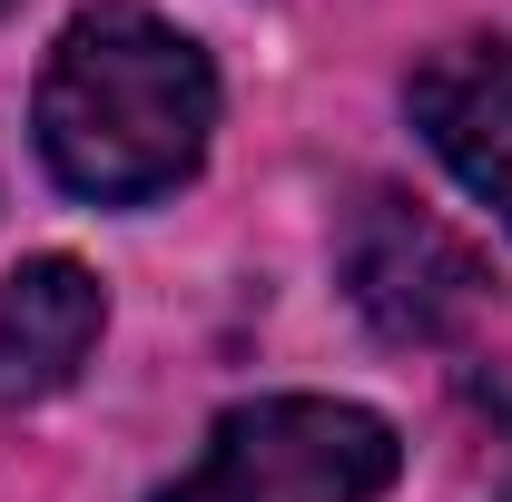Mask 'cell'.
Listing matches in <instances>:
<instances>
[{
  "instance_id": "8992f818",
  "label": "cell",
  "mask_w": 512,
  "mask_h": 502,
  "mask_svg": "<svg viewBox=\"0 0 512 502\" xmlns=\"http://www.w3.org/2000/svg\"><path fill=\"white\" fill-rule=\"evenodd\" d=\"M473 404H483V414H493V424L512 434V365H503V375H483V384H473Z\"/></svg>"
},
{
  "instance_id": "5b68a950",
  "label": "cell",
  "mask_w": 512,
  "mask_h": 502,
  "mask_svg": "<svg viewBox=\"0 0 512 502\" xmlns=\"http://www.w3.org/2000/svg\"><path fill=\"white\" fill-rule=\"evenodd\" d=\"M109 325V296L79 256H30L0 276V414L50 404L60 384H79L89 345Z\"/></svg>"
},
{
  "instance_id": "7a4b0ae2",
  "label": "cell",
  "mask_w": 512,
  "mask_h": 502,
  "mask_svg": "<svg viewBox=\"0 0 512 502\" xmlns=\"http://www.w3.org/2000/svg\"><path fill=\"white\" fill-rule=\"evenodd\" d=\"M394 473H404V443L384 414L335 394H266L217 414L207 453L148 502H375Z\"/></svg>"
},
{
  "instance_id": "277c9868",
  "label": "cell",
  "mask_w": 512,
  "mask_h": 502,
  "mask_svg": "<svg viewBox=\"0 0 512 502\" xmlns=\"http://www.w3.org/2000/svg\"><path fill=\"white\" fill-rule=\"evenodd\" d=\"M414 128L434 138L463 188L512 227V50L503 40H444L414 69Z\"/></svg>"
},
{
  "instance_id": "52a82bcc",
  "label": "cell",
  "mask_w": 512,
  "mask_h": 502,
  "mask_svg": "<svg viewBox=\"0 0 512 502\" xmlns=\"http://www.w3.org/2000/svg\"><path fill=\"white\" fill-rule=\"evenodd\" d=\"M0 10H20V0H0Z\"/></svg>"
},
{
  "instance_id": "6da1fadb",
  "label": "cell",
  "mask_w": 512,
  "mask_h": 502,
  "mask_svg": "<svg viewBox=\"0 0 512 502\" xmlns=\"http://www.w3.org/2000/svg\"><path fill=\"white\" fill-rule=\"evenodd\" d=\"M217 128V69L188 30L138 0H99L40 69V158L89 207H148L197 178Z\"/></svg>"
},
{
  "instance_id": "3957f363",
  "label": "cell",
  "mask_w": 512,
  "mask_h": 502,
  "mask_svg": "<svg viewBox=\"0 0 512 502\" xmlns=\"http://www.w3.org/2000/svg\"><path fill=\"white\" fill-rule=\"evenodd\" d=\"M335 276H345L355 315L375 325L384 345H453L473 315L493 306V266L463 247L434 207H414L394 188H365L345 207Z\"/></svg>"
}]
</instances>
